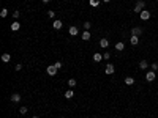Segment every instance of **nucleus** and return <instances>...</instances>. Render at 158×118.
<instances>
[{
    "label": "nucleus",
    "instance_id": "f257e3e1",
    "mask_svg": "<svg viewBox=\"0 0 158 118\" xmlns=\"http://www.w3.org/2000/svg\"><path fill=\"white\" fill-rule=\"evenodd\" d=\"M144 8H146V2H144V0H138V2H136V6H134V13H141Z\"/></svg>",
    "mask_w": 158,
    "mask_h": 118
},
{
    "label": "nucleus",
    "instance_id": "f03ea898",
    "mask_svg": "<svg viewBox=\"0 0 158 118\" xmlns=\"http://www.w3.org/2000/svg\"><path fill=\"white\" fill-rule=\"evenodd\" d=\"M150 11H149V10H142V11H141L139 13V18L141 19H142V20H149V19H150Z\"/></svg>",
    "mask_w": 158,
    "mask_h": 118
},
{
    "label": "nucleus",
    "instance_id": "7ed1b4c3",
    "mask_svg": "<svg viewBox=\"0 0 158 118\" xmlns=\"http://www.w3.org/2000/svg\"><path fill=\"white\" fill-rule=\"evenodd\" d=\"M57 71H59V69L55 68L54 65H49V66H48V69H46V73H48V76H51V77H54V76L57 74Z\"/></svg>",
    "mask_w": 158,
    "mask_h": 118
},
{
    "label": "nucleus",
    "instance_id": "20e7f679",
    "mask_svg": "<svg viewBox=\"0 0 158 118\" xmlns=\"http://www.w3.org/2000/svg\"><path fill=\"white\" fill-rule=\"evenodd\" d=\"M104 73L108 74V76H111V74H114V73H116V68H114V65H112V63H108V65H106Z\"/></svg>",
    "mask_w": 158,
    "mask_h": 118
},
{
    "label": "nucleus",
    "instance_id": "39448f33",
    "mask_svg": "<svg viewBox=\"0 0 158 118\" xmlns=\"http://www.w3.org/2000/svg\"><path fill=\"white\" fill-rule=\"evenodd\" d=\"M155 79H157L155 71H149V73H146V80H147V82H153Z\"/></svg>",
    "mask_w": 158,
    "mask_h": 118
},
{
    "label": "nucleus",
    "instance_id": "423d86ee",
    "mask_svg": "<svg viewBox=\"0 0 158 118\" xmlns=\"http://www.w3.org/2000/svg\"><path fill=\"white\" fill-rule=\"evenodd\" d=\"M68 33H70L71 36H76V35H79V28L76 27V25H71V27L68 28Z\"/></svg>",
    "mask_w": 158,
    "mask_h": 118
},
{
    "label": "nucleus",
    "instance_id": "0eeeda50",
    "mask_svg": "<svg viewBox=\"0 0 158 118\" xmlns=\"http://www.w3.org/2000/svg\"><path fill=\"white\" fill-rule=\"evenodd\" d=\"M81 38H82L84 41H89V39L92 38V33L89 32V30H84V32H82V35H81Z\"/></svg>",
    "mask_w": 158,
    "mask_h": 118
},
{
    "label": "nucleus",
    "instance_id": "6e6552de",
    "mask_svg": "<svg viewBox=\"0 0 158 118\" xmlns=\"http://www.w3.org/2000/svg\"><path fill=\"white\" fill-rule=\"evenodd\" d=\"M52 27L55 28V30H60V28L63 27V22L60 19H57V20H54V24H52Z\"/></svg>",
    "mask_w": 158,
    "mask_h": 118
},
{
    "label": "nucleus",
    "instance_id": "1a4fd4ad",
    "mask_svg": "<svg viewBox=\"0 0 158 118\" xmlns=\"http://www.w3.org/2000/svg\"><path fill=\"white\" fill-rule=\"evenodd\" d=\"M141 33H142V28H141V27H133V28H131V35L139 36Z\"/></svg>",
    "mask_w": 158,
    "mask_h": 118
},
{
    "label": "nucleus",
    "instance_id": "9d476101",
    "mask_svg": "<svg viewBox=\"0 0 158 118\" xmlns=\"http://www.w3.org/2000/svg\"><path fill=\"white\" fill-rule=\"evenodd\" d=\"M130 43L133 44V46H138V44H139V36H134V35H131V38H130Z\"/></svg>",
    "mask_w": 158,
    "mask_h": 118
},
{
    "label": "nucleus",
    "instance_id": "9b49d317",
    "mask_svg": "<svg viewBox=\"0 0 158 118\" xmlns=\"http://www.w3.org/2000/svg\"><path fill=\"white\" fill-rule=\"evenodd\" d=\"M10 99L13 101V102H19V101H21V95H19V93H13Z\"/></svg>",
    "mask_w": 158,
    "mask_h": 118
},
{
    "label": "nucleus",
    "instance_id": "f8f14e48",
    "mask_svg": "<svg viewBox=\"0 0 158 118\" xmlns=\"http://www.w3.org/2000/svg\"><path fill=\"white\" fill-rule=\"evenodd\" d=\"M65 98H66V99H73V98H74V91H73V88H70V90H68L66 93H65Z\"/></svg>",
    "mask_w": 158,
    "mask_h": 118
},
{
    "label": "nucleus",
    "instance_id": "ddd939ff",
    "mask_svg": "<svg viewBox=\"0 0 158 118\" xmlns=\"http://www.w3.org/2000/svg\"><path fill=\"white\" fill-rule=\"evenodd\" d=\"M139 68H141V69H147V68H149V61H147V60H141V61H139Z\"/></svg>",
    "mask_w": 158,
    "mask_h": 118
},
{
    "label": "nucleus",
    "instance_id": "4468645a",
    "mask_svg": "<svg viewBox=\"0 0 158 118\" xmlns=\"http://www.w3.org/2000/svg\"><path fill=\"white\" fill-rule=\"evenodd\" d=\"M2 61L3 63H10L11 61V55H10V54H3V55H2Z\"/></svg>",
    "mask_w": 158,
    "mask_h": 118
},
{
    "label": "nucleus",
    "instance_id": "2eb2a0df",
    "mask_svg": "<svg viewBox=\"0 0 158 118\" xmlns=\"http://www.w3.org/2000/svg\"><path fill=\"white\" fill-rule=\"evenodd\" d=\"M101 60H103V55H101V54H93V61H96V63H100Z\"/></svg>",
    "mask_w": 158,
    "mask_h": 118
},
{
    "label": "nucleus",
    "instance_id": "dca6fc26",
    "mask_svg": "<svg viewBox=\"0 0 158 118\" xmlns=\"http://www.w3.org/2000/svg\"><path fill=\"white\" fill-rule=\"evenodd\" d=\"M10 28H11V30H13V32H18V30H19V28H21V24H19V22H13V24H11V27H10Z\"/></svg>",
    "mask_w": 158,
    "mask_h": 118
},
{
    "label": "nucleus",
    "instance_id": "f3484780",
    "mask_svg": "<svg viewBox=\"0 0 158 118\" xmlns=\"http://www.w3.org/2000/svg\"><path fill=\"white\" fill-rule=\"evenodd\" d=\"M108 46H109V41L106 39V38H103V39L100 41V47H103V49H106V47H108Z\"/></svg>",
    "mask_w": 158,
    "mask_h": 118
},
{
    "label": "nucleus",
    "instance_id": "a211bd4d",
    "mask_svg": "<svg viewBox=\"0 0 158 118\" xmlns=\"http://www.w3.org/2000/svg\"><path fill=\"white\" fill-rule=\"evenodd\" d=\"M123 49H125V44H123L122 41H119V43L116 44V50H119V52H122Z\"/></svg>",
    "mask_w": 158,
    "mask_h": 118
},
{
    "label": "nucleus",
    "instance_id": "6ab92c4d",
    "mask_svg": "<svg viewBox=\"0 0 158 118\" xmlns=\"http://www.w3.org/2000/svg\"><path fill=\"white\" fill-rule=\"evenodd\" d=\"M133 83H134V79L133 77H130V76L125 77V85H133Z\"/></svg>",
    "mask_w": 158,
    "mask_h": 118
},
{
    "label": "nucleus",
    "instance_id": "aec40b11",
    "mask_svg": "<svg viewBox=\"0 0 158 118\" xmlns=\"http://www.w3.org/2000/svg\"><path fill=\"white\" fill-rule=\"evenodd\" d=\"M8 16V10L6 8H2V10H0V18H6Z\"/></svg>",
    "mask_w": 158,
    "mask_h": 118
},
{
    "label": "nucleus",
    "instance_id": "412c9836",
    "mask_svg": "<svg viewBox=\"0 0 158 118\" xmlns=\"http://www.w3.org/2000/svg\"><path fill=\"white\" fill-rule=\"evenodd\" d=\"M90 6H93V8H96V6H100V0H90Z\"/></svg>",
    "mask_w": 158,
    "mask_h": 118
},
{
    "label": "nucleus",
    "instance_id": "4be33fe9",
    "mask_svg": "<svg viewBox=\"0 0 158 118\" xmlns=\"http://www.w3.org/2000/svg\"><path fill=\"white\" fill-rule=\"evenodd\" d=\"M68 87H70V88L76 87V80H74V79H70V80H68Z\"/></svg>",
    "mask_w": 158,
    "mask_h": 118
},
{
    "label": "nucleus",
    "instance_id": "5701e85b",
    "mask_svg": "<svg viewBox=\"0 0 158 118\" xmlns=\"http://www.w3.org/2000/svg\"><path fill=\"white\" fill-rule=\"evenodd\" d=\"M27 112H29V109H27V107H24V106L19 109V113H21V115H25Z\"/></svg>",
    "mask_w": 158,
    "mask_h": 118
},
{
    "label": "nucleus",
    "instance_id": "b1692460",
    "mask_svg": "<svg viewBox=\"0 0 158 118\" xmlns=\"http://www.w3.org/2000/svg\"><path fill=\"white\" fill-rule=\"evenodd\" d=\"M48 18H51V19H54V18H55V11H52V10H49V11H48Z\"/></svg>",
    "mask_w": 158,
    "mask_h": 118
},
{
    "label": "nucleus",
    "instance_id": "393cba45",
    "mask_svg": "<svg viewBox=\"0 0 158 118\" xmlns=\"http://www.w3.org/2000/svg\"><path fill=\"white\" fill-rule=\"evenodd\" d=\"M54 66H55L57 69H60L62 66H63V63H62V61H55V63H54Z\"/></svg>",
    "mask_w": 158,
    "mask_h": 118
},
{
    "label": "nucleus",
    "instance_id": "a878e982",
    "mask_svg": "<svg viewBox=\"0 0 158 118\" xmlns=\"http://www.w3.org/2000/svg\"><path fill=\"white\" fill-rule=\"evenodd\" d=\"M92 27V22H84V30H89Z\"/></svg>",
    "mask_w": 158,
    "mask_h": 118
},
{
    "label": "nucleus",
    "instance_id": "bb28decb",
    "mask_svg": "<svg viewBox=\"0 0 158 118\" xmlns=\"http://www.w3.org/2000/svg\"><path fill=\"white\" fill-rule=\"evenodd\" d=\"M103 58H104V60H109V58H111V54H109V52H104V54H103Z\"/></svg>",
    "mask_w": 158,
    "mask_h": 118
},
{
    "label": "nucleus",
    "instance_id": "cd10ccee",
    "mask_svg": "<svg viewBox=\"0 0 158 118\" xmlns=\"http://www.w3.org/2000/svg\"><path fill=\"white\" fill-rule=\"evenodd\" d=\"M152 71H158V63H152Z\"/></svg>",
    "mask_w": 158,
    "mask_h": 118
},
{
    "label": "nucleus",
    "instance_id": "c85d7f7f",
    "mask_svg": "<svg viewBox=\"0 0 158 118\" xmlns=\"http://www.w3.org/2000/svg\"><path fill=\"white\" fill-rule=\"evenodd\" d=\"M19 16H21V13H19V11H14V13H13V18H14V19H18Z\"/></svg>",
    "mask_w": 158,
    "mask_h": 118
},
{
    "label": "nucleus",
    "instance_id": "c756f323",
    "mask_svg": "<svg viewBox=\"0 0 158 118\" xmlns=\"http://www.w3.org/2000/svg\"><path fill=\"white\" fill-rule=\"evenodd\" d=\"M22 69V65H16V71H21Z\"/></svg>",
    "mask_w": 158,
    "mask_h": 118
},
{
    "label": "nucleus",
    "instance_id": "7c9ffc66",
    "mask_svg": "<svg viewBox=\"0 0 158 118\" xmlns=\"http://www.w3.org/2000/svg\"><path fill=\"white\" fill-rule=\"evenodd\" d=\"M41 2H43V3H49V0H41Z\"/></svg>",
    "mask_w": 158,
    "mask_h": 118
},
{
    "label": "nucleus",
    "instance_id": "2f4dec72",
    "mask_svg": "<svg viewBox=\"0 0 158 118\" xmlns=\"http://www.w3.org/2000/svg\"><path fill=\"white\" fill-rule=\"evenodd\" d=\"M103 2H104V3H109V2H111V0H103Z\"/></svg>",
    "mask_w": 158,
    "mask_h": 118
},
{
    "label": "nucleus",
    "instance_id": "473e14b6",
    "mask_svg": "<svg viewBox=\"0 0 158 118\" xmlns=\"http://www.w3.org/2000/svg\"><path fill=\"white\" fill-rule=\"evenodd\" d=\"M32 118H40V117H32Z\"/></svg>",
    "mask_w": 158,
    "mask_h": 118
},
{
    "label": "nucleus",
    "instance_id": "72a5a7b5",
    "mask_svg": "<svg viewBox=\"0 0 158 118\" xmlns=\"http://www.w3.org/2000/svg\"><path fill=\"white\" fill-rule=\"evenodd\" d=\"M157 2H158V0H157Z\"/></svg>",
    "mask_w": 158,
    "mask_h": 118
}]
</instances>
